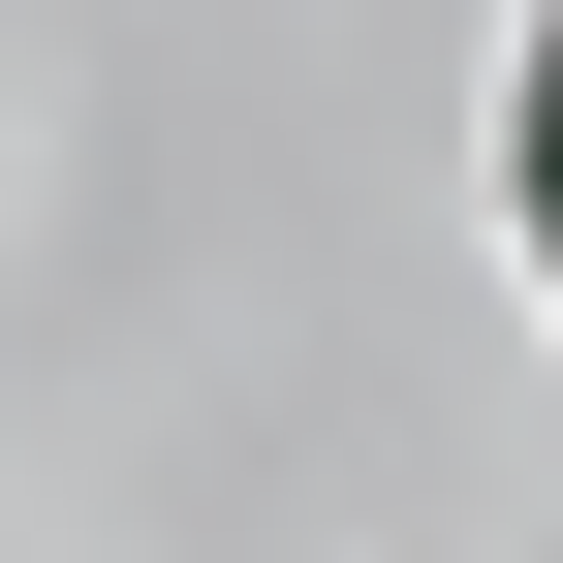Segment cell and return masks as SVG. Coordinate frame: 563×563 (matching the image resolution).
Instances as JSON below:
<instances>
[{"mask_svg": "<svg viewBox=\"0 0 563 563\" xmlns=\"http://www.w3.org/2000/svg\"><path fill=\"white\" fill-rule=\"evenodd\" d=\"M501 188H532V251H563V32H532V95H501Z\"/></svg>", "mask_w": 563, "mask_h": 563, "instance_id": "obj_1", "label": "cell"}]
</instances>
